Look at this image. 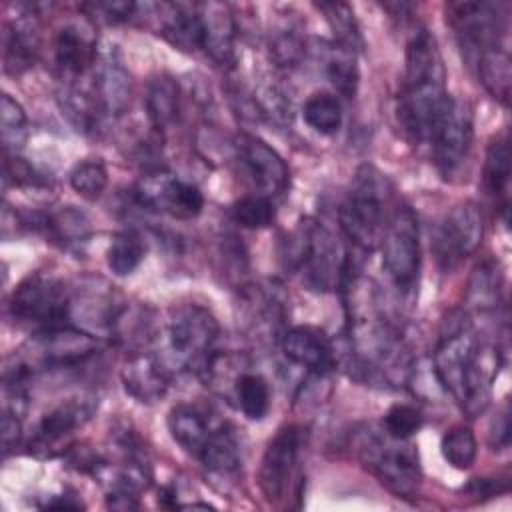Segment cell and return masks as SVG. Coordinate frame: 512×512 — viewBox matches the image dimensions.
I'll list each match as a JSON object with an SVG mask.
<instances>
[{"label":"cell","mask_w":512,"mask_h":512,"mask_svg":"<svg viewBox=\"0 0 512 512\" xmlns=\"http://www.w3.org/2000/svg\"><path fill=\"white\" fill-rule=\"evenodd\" d=\"M448 100L438 42L426 28H420L406 44V74L398 108L406 134L416 142H428Z\"/></svg>","instance_id":"1"},{"label":"cell","mask_w":512,"mask_h":512,"mask_svg":"<svg viewBox=\"0 0 512 512\" xmlns=\"http://www.w3.org/2000/svg\"><path fill=\"white\" fill-rule=\"evenodd\" d=\"M392 184L374 166H360L352 188L338 210L340 228L362 250H374L392 214Z\"/></svg>","instance_id":"2"},{"label":"cell","mask_w":512,"mask_h":512,"mask_svg":"<svg viewBox=\"0 0 512 512\" xmlns=\"http://www.w3.org/2000/svg\"><path fill=\"white\" fill-rule=\"evenodd\" d=\"M100 348L98 338L90 332L74 326H50L36 332L14 356L16 366L24 368L28 374L36 370L70 368L82 364L94 356Z\"/></svg>","instance_id":"3"},{"label":"cell","mask_w":512,"mask_h":512,"mask_svg":"<svg viewBox=\"0 0 512 512\" xmlns=\"http://www.w3.org/2000/svg\"><path fill=\"white\" fill-rule=\"evenodd\" d=\"M402 440H388L368 432L360 442L362 464L398 496H412L422 480L418 454L414 446H400Z\"/></svg>","instance_id":"4"},{"label":"cell","mask_w":512,"mask_h":512,"mask_svg":"<svg viewBox=\"0 0 512 512\" xmlns=\"http://www.w3.org/2000/svg\"><path fill=\"white\" fill-rule=\"evenodd\" d=\"M382 262L402 292H410L418 280L420 270V236L418 218L410 206H396L388 218L382 236Z\"/></svg>","instance_id":"5"},{"label":"cell","mask_w":512,"mask_h":512,"mask_svg":"<svg viewBox=\"0 0 512 512\" xmlns=\"http://www.w3.org/2000/svg\"><path fill=\"white\" fill-rule=\"evenodd\" d=\"M296 264L312 290H332L340 286L346 256L336 238L320 224L308 222L294 246Z\"/></svg>","instance_id":"6"},{"label":"cell","mask_w":512,"mask_h":512,"mask_svg":"<svg viewBox=\"0 0 512 512\" xmlns=\"http://www.w3.org/2000/svg\"><path fill=\"white\" fill-rule=\"evenodd\" d=\"M68 310L70 292L64 282L40 272L24 278L10 298V312L16 320L34 322L42 328L64 324Z\"/></svg>","instance_id":"7"},{"label":"cell","mask_w":512,"mask_h":512,"mask_svg":"<svg viewBox=\"0 0 512 512\" xmlns=\"http://www.w3.org/2000/svg\"><path fill=\"white\" fill-rule=\"evenodd\" d=\"M218 336L216 318L198 304H182L170 310L166 324V346L180 366L202 358Z\"/></svg>","instance_id":"8"},{"label":"cell","mask_w":512,"mask_h":512,"mask_svg":"<svg viewBox=\"0 0 512 512\" xmlns=\"http://www.w3.org/2000/svg\"><path fill=\"white\" fill-rule=\"evenodd\" d=\"M482 242V216L472 202L454 206L434 234V256L444 272L454 270Z\"/></svg>","instance_id":"9"},{"label":"cell","mask_w":512,"mask_h":512,"mask_svg":"<svg viewBox=\"0 0 512 512\" xmlns=\"http://www.w3.org/2000/svg\"><path fill=\"white\" fill-rule=\"evenodd\" d=\"M134 196L144 208L180 220L196 218L204 208V196L194 184L162 170L142 176L134 188Z\"/></svg>","instance_id":"10"},{"label":"cell","mask_w":512,"mask_h":512,"mask_svg":"<svg viewBox=\"0 0 512 512\" xmlns=\"http://www.w3.org/2000/svg\"><path fill=\"white\" fill-rule=\"evenodd\" d=\"M302 442L304 430L296 424L280 428L268 442L258 468V486L270 504H276L284 498L298 464Z\"/></svg>","instance_id":"11"},{"label":"cell","mask_w":512,"mask_h":512,"mask_svg":"<svg viewBox=\"0 0 512 512\" xmlns=\"http://www.w3.org/2000/svg\"><path fill=\"white\" fill-rule=\"evenodd\" d=\"M96 406L98 402L86 396L62 400L38 422L34 436L28 444L30 454L38 458H52L62 452V442L92 418Z\"/></svg>","instance_id":"12"},{"label":"cell","mask_w":512,"mask_h":512,"mask_svg":"<svg viewBox=\"0 0 512 512\" xmlns=\"http://www.w3.org/2000/svg\"><path fill=\"white\" fill-rule=\"evenodd\" d=\"M428 142L440 172L450 174L464 162L472 142V118L462 100L450 96Z\"/></svg>","instance_id":"13"},{"label":"cell","mask_w":512,"mask_h":512,"mask_svg":"<svg viewBox=\"0 0 512 512\" xmlns=\"http://www.w3.org/2000/svg\"><path fill=\"white\" fill-rule=\"evenodd\" d=\"M448 20L468 58H476L500 44V14L494 4L486 2H456L448 8Z\"/></svg>","instance_id":"14"},{"label":"cell","mask_w":512,"mask_h":512,"mask_svg":"<svg viewBox=\"0 0 512 512\" xmlns=\"http://www.w3.org/2000/svg\"><path fill=\"white\" fill-rule=\"evenodd\" d=\"M236 150L240 162L248 170L252 182L258 186L262 196H274L288 186V166L282 156L254 134H238Z\"/></svg>","instance_id":"15"},{"label":"cell","mask_w":512,"mask_h":512,"mask_svg":"<svg viewBox=\"0 0 512 512\" xmlns=\"http://www.w3.org/2000/svg\"><path fill=\"white\" fill-rule=\"evenodd\" d=\"M92 94L104 116H120L128 110L132 98V80L116 50H110L94 64Z\"/></svg>","instance_id":"16"},{"label":"cell","mask_w":512,"mask_h":512,"mask_svg":"<svg viewBox=\"0 0 512 512\" xmlns=\"http://www.w3.org/2000/svg\"><path fill=\"white\" fill-rule=\"evenodd\" d=\"M282 352L292 364H298L318 376L328 374L336 364L332 342L324 332L312 326L290 328L282 336Z\"/></svg>","instance_id":"17"},{"label":"cell","mask_w":512,"mask_h":512,"mask_svg":"<svg viewBox=\"0 0 512 512\" xmlns=\"http://www.w3.org/2000/svg\"><path fill=\"white\" fill-rule=\"evenodd\" d=\"M124 390L138 402H156L168 390V370L162 358L150 352H134L126 358L120 370Z\"/></svg>","instance_id":"18"},{"label":"cell","mask_w":512,"mask_h":512,"mask_svg":"<svg viewBox=\"0 0 512 512\" xmlns=\"http://www.w3.org/2000/svg\"><path fill=\"white\" fill-rule=\"evenodd\" d=\"M500 368V352L492 346L480 344L476 350V356L468 368L464 390L460 396V408L468 418L480 416L492 398V384L498 376Z\"/></svg>","instance_id":"19"},{"label":"cell","mask_w":512,"mask_h":512,"mask_svg":"<svg viewBox=\"0 0 512 512\" xmlns=\"http://www.w3.org/2000/svg\"><path fill=\"white\" fill-rule=\"evenodd\" d=\"M202 20V50L218 64L232 66L236 20L228 4H198Z\"/></svg>","instance_id":"20"},{"label":"cell","mask_w":512,"mask_h":512,"mask_svg":"<svg viewBox=\"0 0 512 512\" xmlns=\"http://www.w3.org/2000/svg\"><path fill=\"white\" fill-rule=\"evenodd\" d=\"M54 62L68 76H84L96 64V40L82 24H64L54 36Z\"/></svg>","instance_id":"21"},{"label":"cell","mask_w":512,"mask_h":512,"mask_svg":"<svg viewBox=\"0 0 512 512\" xmlns=\"http://www.w3.org/2000/svg\"><path fill=\"white\" fill-rule=\"evenodd\" d=\"M4 70L10 74H20L28 70L38 54L40 38L34 20L18 18L8 22L4 28Z\"/></svg>","instance_id":"22"},{"label":"cell","mask_w":512,"mask_h":512,"mask_svg":"<svg viewBox=\"0 0 512 512\" xmlns=\"http://www.w3.org/2000/svg\"><path fill=\"white\" fill-rule=\"evenodd\" d=\"M168 430L176 444H180L186 452L198 456L208 436L212 434L208 420L200 410L190 404H178L168 414Z\"/></svg>","instance_id":"23"},{"label":"cell","mask_w":512,"mask_h":512,"mask_svg":"<svg viewBox=\"0 0 512 512\" xmlns=\"http://www.w3.org/2000/svg\"><path fill=\"white\" fill-rule=\"evenodd\" d=\"M202 466L218 476H230L240 468V444L232 430L212 432L198 454Z\"/></svg>","instance_id":"24"},{"label":"cell","mask_w":512,"mask_h":512,"mask_svg":"<svg viewBox=\"0 0 512 512\" xmlns=\"http://www.w3.org/2000/svg\"><path fill=\"white\" fill-rule=\"evenodd\" d=\"M476 70L484 88L492 94V98L508 104L510 98V56L502 44H496L484 50L476 58Z\"/></svg>","instance_id":"25"},{"label":"cell","mask_w":512,"mask_h":512,"mask_svg":"<svg viewBox=\"0 0 512 512\" xmlns=\"http://www.w3.org/2000/svg\"><path fill=\"white\" fill-rule=\"evenodd\" d=\"M502 274L492 260L480 262L468 282L466 290V306L480 314L492 312L500 302Z\"/></svg>","instance_id":"26"},{"label":"cell","mask_w":512,"mask_h":512,"mask_svg":"<svg viewBox=\"0 0 512 512\" xmlns=\"http://www.w3.org/2000/svg\"><path fill=\"white\" fill-rule=\"evenodd\" d=\"M178 84L170 76H156L148 84L146 114L154 128L170 126L178 116Z\"/></svg>","instance_id":"27"},{"label":"cell","mask_w":512,"mask_h":512,"mask_svg":"<svg viewBox=\"0 0 512 512\" xmlns=\"http://www.w3.org/2000/svg\"><path fill=\"white\" fill-rule=\"evenodd\" d=\"M316 8L324 14L332 34L334 44L358 54L364 48V38L356 22L354 10L346 2H320Z\"/></svg>","instance_id":"28"},{"label":"cell","mask_w":512,"mask_h":512,"mask_svg":"<svg viewBox=\"0 0 512 512\" xmlns=\"http://www.w3.org/2000/svg\"><path fill=\"white\" fill-rule=\"evenodd\" d=\"M236 400L248 420H262L270 410V386L262 374L242 372L234 384Z\"/></svg>","instance_id":"29"},{"label":"cell","mask_w":512,"mask_h":512,"mask_svg":"<svg viewBox=\"0 0 512 512\" xmlns=\"http://www.w3.org/2000/svg\"><path fill=\"white\" fill-rule=\"evenodd\" d=\"M324 72L340 96L348 100L354 98L358 88V64L354 52L332 44V48L324 52Z\"/></svg>","instance_id":"30"},{"label":"cell","mask_w":512,"mask_h":512,"mask_svg":"<svg viewBox=\"0 0 512 512\" xmlns=\"http://www.w3.org/2000/svg\"><path fill=\"white\" fill-rule=\"evenodd\" d=\"M38 226L48 230V234L64 244H78L84 242L90 234V222L84 212L76 210L74 206H66L56 214L42 216Z\"/></svg>","instance_id":"31"},{"label":"cell","mask_w":512,"mask_h":512,"mask_svg":"<svg viewBox=\"0 0 512 512\" xmlns=\"http://www.w3.org/2000/svg\"><path fill=\"white\" fill-rule=\"evenodd\" d=\"M146 244L136 232H120L108 246L106 264L116 276L132 274L144 260Z\"/></svg>","instance_id":"32"},{"label":"cell","mask_w":512,"mask_h":512,"mask_svg":"<svg viewBox=\"0 0 512 512\" xmlns=\"http://www.w3.org/2000/svg\"><path fill=\"white\" fill-rule=\"evenodd\" d=\"M304 120L320 134H334L342 124V106L330 92H314L302 108Z\"/></svg>","instance_id":"33"},{"label":"cell","mask_w":512,"mask_h":512,"mask_svg":"<svg viewBox=\"0 0 512 512\" xmlns=\"http://www.w3.org/2000/svg\"><path fill=\"white\" fill-rule=\"evenodd\" d=\"M440 452L452 468L468 470L474 464L478 452L474 432L464 424L448 428L440 440Z\"/></svg>","instance_id":"34"},{"label":"cell","mask_w":512,"mask_h":512,"mask_svg":"<svg viewBox=\"0 0 512 512\" xmlns=\"http://www.w3.org/2000/svg\"><path fill=\"white\" fill-rule=\"evenodd\" d=\"M268 52L274 66L290 70L302 62L306 54V42L294 26H282L270 34Z\"/></svg>","instance_id":"35"},{"label":"cell","mask_w":512,"mask_h":512,"mask_svg":"<svg viewBox=\"0 0 512 512\" xmlns=\"http://www.w3.org/2000/svg\"><path fill=\"white\" fill-rule=\"evenodd\" d=\"M510 180V144L508 138H496L490 142L484 162V184L490 194L502 196Z\"/></svg>","instance_id":"36"},{"label":"cell","mask_w":512,"mask_h":512,"mask_svg":"<svg viewBox=\"0 0 512 512\" xmlns=\"http://www.w3.org/2000/svg\"><path fill=\"white\" fill-rule=\"evenodd\" d=\"M230 214L236 224L250 230L268 228L276 218L274 204L268 196H244L232 204Z\"/></svg>","instance_id":"37"},{"label":"cell","mask_w":512,"mask_h":512,"mask_svg":"<svg viewBox=\"0 0 512 512\" xmlns=\"http://www.w3.org/2000/svg\"><path fill=\"white\" fill-rule=\"evenodd\" d=\"M68 180L76 194L86 200H96L108 184V172L100 160H82L72 168Z\"/></svg>","instance_id":"38"},{"label":"cell","mask_w":512,"mask_h":512,"mask_svg":"<svg viewBox=\"0 0 512 512\" xmlns=\"http://www.w3.org/2000/svg\"><path fill=\"white\" fill-rule=\"evenodd\" d=\"M0 134L6 152H16L26 140V112L10 94L0 98Z\"/></svg>","instance_id":"39"},{"label":"cell","mask_w":512,"mask_h":512,"mask_svg":"<svg viewBox=\"0 0 512 512\" xmlns=\"http://www.w3.org/2000/svg\"><path fill=\"white\" fill-rule=\"evenodd\" d=\"M422 422H424V416L416 406L398 402L390 406L388 412L384 414V432L394 440L406 442L422 428Z\"/></svg>","instance_id":"40"},{"label":"cell","mask_w":512,"mask_h":512,"mask_svg":"<svg viewBox=\"0 0 512 512\" xmlns=\"http://www.w3.org/2000/svg\"><path fill=\"white\" fill-rule=\"evenodd\" d=\"M40 186L42 178L40 174L22 158L8 156L4 160V186Z\"/></svg>","instance_id":"41"},{"label":"cell","mask_w":512,"mask_h":512,"mask_svg":"<svg viewBox=\"0 0 512 512\" xmlns=\"http://www.w3.org/2000/svg\"><path fill=\"white\" fill-rule=\"evenodd\" d=\"M488 444L492 450H506L510 444V410L504 404L490 422L488 428Z\"/></svg>","instance_id":"42"},{"label":"cell","mask_w":512,"mask_h":512,"mask_svg":"<svg viewBox=\"0 0 512 512\" xmlns=\"http://www.w3.org/2000/svg\"><path fill=\"white\" fill-rule=\"evenodd\" d=\"M84 8H92V16H100L108 22H124L134 16V10L138 8L134 2H96L88 4Z\"/></svg>","instance_id":"43"},{"label":"cell","mask_w":512,"mask_h":512,"mask_svg":"<svg viewBox=\"0 0 512 512\" xmlns=\"http://www.w3.org/2000/svg\"><path fill=\"white\" fill-rule=\"evenodd\" d=\"M470 496L492 498L500 492H508V478H474L464 488Z\"/></svg>","instance_id":"44"},{"label":"cell","mask_w":512,"mask_h":512,"mask_svg":"<svg viewBox=\"0 0 512 512\" xmlns=\"http://www.w3.org/2000/svg\"><path fill=\"white\" fill-rule=\"evenodd\" d=\"M138 504V492L130 488H112L106 496V508L118 510V512H128L136 510Z\"/></svg>","instance_id":"45"},{"label":"cell","mask_w":512,"mask_h":512,"mask_svg":"<svg viewBox=\"0 0 512 512\" xmlns=\"http://www.w3.org/2000/svg\"><path fill=\"white\" fill-rule=\"evenodd\" d=\"M20 420H22L20 416H16L8 410H2V446H4V452L14 448L16 442L20 440V434H22Z\"/></svg>","instance_id":"46"},{"label":"cell","mask_w":512,"mask_h":512,"mask_svg":"<svg viewBox=\"0 0 512 512\" xmlns=\"http://www.w3.org/2000/svg\"><path fill=\"white\" fill-rule=\"evenodd\" d=\"M42 508H50V510H82L84 504L70 494H58L52 496L46 504H42Z\"/></svg>","instance_id":"47"}]
</instances>
